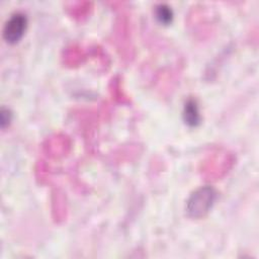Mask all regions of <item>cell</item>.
Listing matches in <instances>:
<instances>
[{"mask_svg":"<svg viewBox=\"0 0 259 259\" xmlns=\"http://www.w3.org/2000/svg\"><path fill=\"white\" fill-rule=\"evenodd\" d=\"M217 191L210 186H203L196 189L187 200V214L194 219H199L203 217L212 206Z\"/></svg>","mask_w":259,"mask_h":259,"instance_id":"cell-1","label":"cell"},{"mask_svg":"<svg viewBox=\"0 0 259 259\" xmlns=\"http://www.w3.org/2000/svg\"><path fill=\"white\" fill-rule=\"evenodd\" d=\"M27 26L26 15L21 12L13 13L5 22L3 28V37L9 44L17 42L22 35Z\"/></svg>","mask_w":259,"mask_h":259,"instance_id":"cell-2","label":"cell"},{"mask_svg":"<svg viewBox=\"0 0 259 259\" xmlns=\"http://www.w3.org/2000/svg\"><path fill=\"white\" fill-rule=\"evenodd\" d=\"M183 118L184 121L191 126H195L199 123L200 115L198 111V105L194 99H188L185 102L183 109Z\"/></svg>","mask_w":259,"mask_h":259,"instance_id":"cell-3","label":"cell"},{"mask_svg":"<svg viewBox=\"0 0 259 259\" xmlns=\"http://www.w3.org/2000/svg\"><path fill=\"white\" fill-rule=\"evenodd\" d=\"M155 14L157 19L163 24H169L173 18V12L171 8L166 4H159L156 6Z\"/></svg>","mask_w":259,"mask_h":259,"instance_id":"cell-4","label":"cell"},{"mask_svg":"<svg viewBox=\"0 0 259 259\" xmlns=\"http://www.w3.org/2000/svg\"><path fill=\"white\" fill-rule=\"evenodd\" d=\"M10 120H11L10 111L8 109L2 108V110H1V124H2V127H4L5 124L9 123Z\"/></svg>","mask_w":259,"mask_h":259,"instance_id":"cell-5","label":"cell"}]
</instances>
